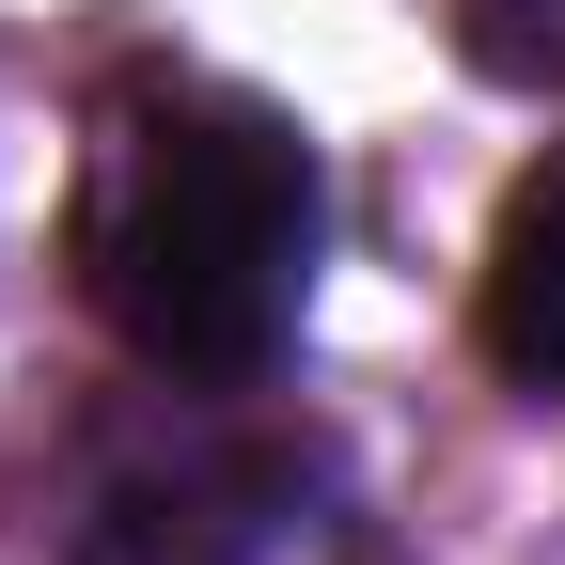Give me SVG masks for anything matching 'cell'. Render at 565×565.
Returning <instances> with one entry per match:
<instances>
[{
	"label": "cell",
	"instance_id": "6da1fadb",
	"mask_svg": "<svg viewBox=\"0 0 565 565\" xmlns=\"http://www.w3.org/2000/svg\"><path fill=\"white\" fill-rule=\"evenodd\" d=\"M315 236H330V189H315L299 110H267L236 79H126L95 110L63 252H79L95 330L141 377H189V393L267 377L299 345Z\"/></svg>",
	"mask_w": 565,
	"mask_h": 565
},
{
	"label": "cell",
	"instance_id": "7a4b0ae2",
	"mask_svg": "<svg viewBox=\"0 0 565 565\" xmlns=\"http://www.w3.org/2000/svg\"><path fill=\"white\" fill-rule=\"evenodd\" d=\"M299 503H315V456L189 440V456L110 471L79 503V534H63V565H267V550H299Z\"/></svg>",
	"mask_w": 565,
	"mask_h": 565
},
{
	"label": "cell",
	"instance_id": "277c9868",
	"mask_svg": "<svg viewBox=\"0 0 565 565\" xmlns=\"http://www.w3.org/2000/svg\"><path fill=\"white\" fill-rule=\"evenodd\" d=\"M456 32L487 79H519V95H565V0H456Z\"/></svg>",
	"mask_w": 565,
	"mask_h": 565
},
{
	"label": "cell",
	"instance_id": "3957f363",
	"mask_svg": "<svg viewBox=\"0 0 565 565\" xmlns=\"http://www.w3.org/2000/svg\"><path fill=\"white\" fill-rule=\"evenodd\" d=\"M471 345H487L519 393H550V408H565V141L503 189V221H487V267H471Z\"/></svg>",
	"mask_w": 565,
	"mask_h": 565
}]
</instances>
